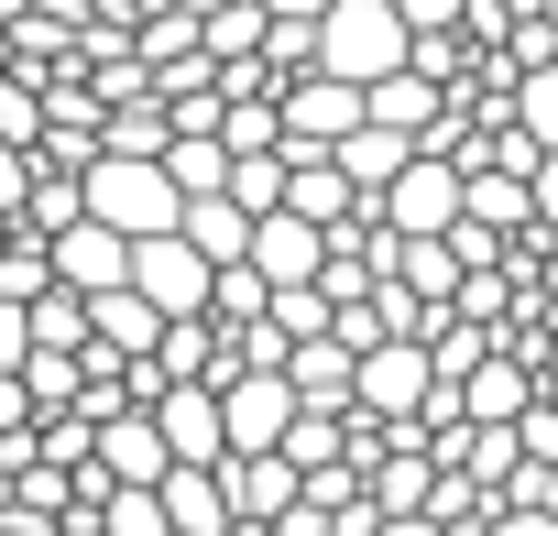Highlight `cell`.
Returning a JSON list of instances; mask_svg holds the SVG:
<instances>
[{
  "label": "cell",
  "mask_w": 558,
  "mask_h": 536,
  "mask_svg": "<svg viewBox=\"0 0 558 536\" xmlns=\"http://www.w3.org/2000/svg\"><path fill=\"white\" fill-rule=\"evenodd\" d=\"M175 186H165V165L154 154H88L77 165V219H99V230H121V241H154V230H175Z\"/></svg>",
  "instance_id": "obj_1"
},
{
  "label": "cell",
  "mask_w": 558,
  "mask_h": 536,
  "mask_svg": "<svg viewBox=\"0 0 558 536\" xmlns=\"http://www.w3.org/2000/svg\"><path fill=\"white\" fill-rule=\"evenodd\" d=\"M395 66H405V23H395V0H329V12H318V77L373 88V77H395Z\"/></svg>",
  "instance_id": "obj_2"
},
{
  "label": "cell",
  "mask_w": 558,
  "mask_h": 536,
  "mask_svg": "<svg viewBox=\"0 0 558 536\" xmlns=\"http://www.w3.org/2000/svg\"><path fill=\"white\" fill-rule=\"evenodd\" d=\"M438 394V373H427V340H373V351H351V416H373V427H416V405Z\"/></svg>",
  "instance_id": "obj_3"
},
{
  "label": "cell",
  "mask_w": 558,
  "mask_h": 536,
  "mask_svg": "<svg viewBox=\"0 0 558 536\" xmlns=\"http://www.w3.org/2000/svg\"><path fill=\"white\" fill-rule=\"evenodd\" d=\"M362 208H373L395 241H438V230L460 219V165H449V154H405V165H395Z\"/></svg>",
  "instance_id": "obj_4"
},
{
  "label": "cell",
  "mask_w": 558,
  "mask_h": 536,
  "mask_svg": "<svg viewBox=\"0 0 558 536\" xmlns=\"http://www.w3.org/2000/svg\"><path fill=\"white\" fill-rule=\"evenodd\" d=\"M208 394H219V460L286 449V427H296V394H286V373H208Z\"/></svg>",
  "instance_id": "obj_5"
},
{
  "label": "cell",
  "mask_w": 558,
  "mask_h": 536,
  "mask_svg": "<svg viewBox=\"0 0 558 536\" xmlns=\"http://www.w3.org/2000/svg\"><path fill=\"white\" fill-rule=\"evenodd\" d=\"M208 275H219L208 252H186L175 230H154V241H132V275H121V285H132L154 318H197V307H208Z\"/></svg>",
  "instance_id": "obj_6"
},
{
  "label": "cell",
  "mask_w": 558,
  "mask_h": 536,
  "mask_svg": "<svg viewBox=\"0 0 558 536\" xmlns=\"http://www.w3.org/2000/svg\"><path fill=\"white\" fill-rule=\"evenodd\" d=\"M274 121H286V143H318V154H329L340 132H362V88L307 66V77H286V88H274Z\"/></svg>",
  "instance_id": "obj_7"
},
{
  "label": "cell",
  "mask_w": 558,
  "mask_h": 536,
  "mask_svg": "<svg viewBox=\"0 0 558 536\" xmlns=\"http://www.w3.org/2000/svg\"><path fill=\"white\" fill-rule=\"evenodd\" d=\"M318 252H329V230L318 219H296V208H263L252 219V241H241V263L263 285H318Z\"/></svg>",
  "instance_id": "obj_8"
},
{
  "label": "cell",
  "mask_w": 558,
  "mask_h": 536,
  "mask_svg": "<svg viewBox=\"0 0 558 536\" xmlns=\"http://www.w3.org/2000/svg\"><path fill=\"white\" fill-rule=\"evenodd\" d=\"M45 263H56V285H66V296H99V285L132 275V241L99 230V219H66V230H45Z\"/></svg>",
  "instance_id": "obj_9"
},
{
  "label": "cell",
  "mask_w": 558,
  "mask_h": 536,
  "mask_svg": "<svg viewBox=\"0 0 558 536\" xmlns=\"http://www.w3.org/2000/svg\"><path fill=\"white\" fill-rule=\"evenodd\" d=\"M449 394H460V416H471V427H514V416H525V394H536V362L493 340V351H482V362H471Z\"/></svg>",
  "instance_id": "obj_10"
},
{
  "label": "cell",
  "mask_w": 558,
  "mask_h": 536,
  "mask_svg": "<svg viewBox=\"0 0 558 536\" xmlns=\"http://www.w3.org/2000/svg\"><path fill=\"white\" fill-rule=\"evenodd\" d=\"M143 416H154L165 460H219V394H208V383H165Z\"/></svg>",
  "instance_id": "obj_11"
},
{
  "label": "cell",
  "mask_w": 558,
  "mask_h": 536,
  "mask_svg": "<svg viewBox=\"0 0 558 536\" xmlns=\"http://www.w3.org/2000/svg\"><path fill=\"white\" fill-rule=\"evenodd\" d=\"M154 503H165V536H219V525H230L219 460H175V471L154 482Z\"/></svg>",
  "instance_id": "obj_12"
},
{
  "label": "cell",
  "mask_w": 558,
  "mask_h": 536,
  "mask_svg": "<svg viewBox=\"0 0 558 536\" xmlns=\"http://www.w3.org/2000/svg\"><path fill=\"white\" fill-rule=\"evenodd\" d=\"M286 208H296V219H318V230H340L362 197H351V175H340L318 143H286Z\"/></svg>",
  "instance_id": "obj_13"
},
{
  "label": "cell",
  "mask_w": 558,
  "mask_h": 536,
  "mask_svg": "<svg viewBox=\"0 0 558 536\" xmlns=\"http://www.w3.org/2000/svg\"><path fill=\"white\" fill-rule=\"evenodd\" d=\"M219 492H230V514L274 525V514L296 503V460H286V449H252V460H219Z\"/></svg>",
  "instance_id": "obj_14"
},
{
  "label": "cell",
  "mask_w": 558,
  "mask_h": 536,
  "mask_svg": "<svg viewBox=\"0 0 558 536\" xmlns=\"http://www.w3.org/2000/svg\"><path fill=\"white\" fill-rule=\"evenodd\" d=\"M362 121H373V132L427 143V132H438V88H427L416 66H395V77H373V88H362Z\"/></svg>",
  "instance_id": "obj_15"
},
{
  "label": "cell",
  "mask_w": 558,
  "mask_h": 536,
  "mask_svg": "<svg viewBox=\"0 0 558 536\" xmlns=\"http://www.w3.org/2000/svg\"><path fill=\"white\" fill-rule=\"evenodd\" d=\"M154 329H165V318H154L132 285H99V296H88V351H110V362H143V351H154Z\"/></svg>",
  "instance_id": "obj_16"
},
{
  "label": "cell",
  "mask_w": 558,
  "mask_h": 536,
  "mask_svg": "<svg viewBox=\"0 0 558 536\" xmlns=\"http://www.w3.org/2000/svg\"><path fill=\"white\" fill-rule=\"evenodd\" d=\"M286 394L318 405V416H340V405H351V351H340V340H296V351H286Z\"/></svg>",
  "instance_id": "obj_17"
},
{
  "label": "cell",
  "mask_w": 558,
  "mask_h": 536,
  "mask_svg": "<svg viewBox=\"0 0 558 536\" xmlns=\"http://www.w3.org/2000/svg\"><path fill=\"white\" fill-rule=\"evenodd\" d=\"M405 154H416V143H405V132H373V121H362V132H340V143H329V165H340V175H351V197H373V186H384V175H395V165H405Z\"/></svg>",
  "instance_id": "obj_18"
},
{
  "label": "cell",
  "mask_w": 558,
  "mask_h": 536,
  "mask_svg": "<svg viewBox=\"0 0 558 536\" xmlns=\"http://www.w3.org/2000/svg\"><path fill=\"white\" fill-rule=\"evenodd\" d=\"M175 241H186V252H208V263H241L252 219H241L230 197H186V208H175Z\"/></svg>",
  "instance_id": "obj_19"
},
{
  "label": "cell",
  "mask_w": 558,
  "mask_h": 536,
  "mask_svg": "<svg viewBox=\"0 0 558 536\" xmlns=\"http://www.w3.org/2000/svg\"><path fill=\"white\" fill-rule=\"evenodd\" d=\"M504 121H514V132H525L536 154H558V56L514 77V99H504Z\"/></svg>",
  "instance_id": "obj_20"
},
{
  "label": "cell",
  "mask_w": 558,
  "mask_h": 536,
  "mask_svg": "<svg viewBox=\"0 0 558 536\" xmlns=\"http://www.w3.org/2000/svg\"><path fill=\"white\" fill-rule=\"evenodd\" d=\"M219 197H230L241 219H263V208H286V143H274V154H230Z\"/></svg>",
  "instance_id": "obj_21"
},
{
  "label": "cell",
  "mask_w": 558,
  "mask_h": 536,
  "mask_svg": "<svg viewBox=\"0 0 558 536\" xmlns=\"http://www.w3.org/2000/svg\"><path fill=\"white\" fill-rule=\"evenodd\" d=\"M263 23H274L263 0H219V12H197V56H208V66H230V56H252V45H263Z\"/></svg>",
  "instance_id": "obj_22"
},
{
  "label": "cell",
  "mask_w": 558,
  "mask_h": 536,
  "mask_svg": "<svg viewBox=\"0 0 558 536\" xmlns=\"http://www.w3.org/2000/svg\"><path fill=\"white\" fill-rule=\"evenodd\" d=\"M45 285H56V263H45V241L12 219V230H0V296H12V307H34Z\"/></svg>",
  "instance_id": "obj_23"
},
{
  "label": "cell",
  "mask_w": 558,
  "mask_h": 536,
  "mask_svg": "<svg viewBox=\"0 0 558 536\" xmlns=\"http://www.w3.org/2000/svg\"><path fill=\"white\" fill-rule=\"evenodd\" d=\"M219 154H274V143H286V121H274V99H219Z\"/></svg>",
  "instance_id": "obj_24"
},
{
  "label": "cell",
  "mask_w": 558,
  "mask_h": 536,
  "mask_svg": "<svg viewBox=\"0 0 558 536\" xmlns=\"http://www.w3.org/2000/svg\"><path fill=\"white\" fill-rule=\"evenodd\" d=\"M23 318H34V351H88V296H66V285H45V296H34Z\"/></svg>",
  "instance_id": "obj_25"
},
{
  "label": "cell",
  "mask_w": 558,
  "mask_h": 536,
  "mask_svg": "<svg viewBox=\"0 0 558 536\" xmlns=\"http://www.w3.org/2000/svg\"><path fill=\"white\" fill-rule=\"evenodd\" d=\"M99 536H165L154 482H110V492H99Z\"/></svg>",
  "instance_id": "obj_26"
},
{
  "label": "cell",
  "mask_w": 558,
  "mask_h": 536,
  "mask_svg": "<svg viewBox=\"0 0 558 536\" xmlns=\"http://www.w3.org/2000/svg\"><path fill=\"white\" fill-rule=\"evenodd\" d=\"M263 329H286V340H329V296H318V285H274V296H263Z\"/></svg>",
  "instance_id": "obj_27"
},
{
  "label": "cell",
  "mask_w": 558,
  "mask_h": 536,
  "mask_svg": "<svg viewBox=\"0 0 558 536\" xmlns=\"http://www.w3.org/2000/svg\"><path fill=\"white\" fill-rule=\"evenodd\" d=\"M395 23H405V45L416 34H460V0H395Z\"/></svg>",
  "instance_id": "obj_28"
},
{
  "label": "cell",
  "mask_w": 558,
  "mask_h": 536,
  "mask_svg": "<svg viewBox=\"0 0 558 536\" xmlns=\"http://www.w3.org/2000/svg\"><path fill=\"white\" fill-rule=\"evenodd\" d=\"M23 186H34V154L0 143V219H23Z\"/></svg>",
  "instance_id": "obj_29"
},
{
  "label": "cell",
  "mask_w": 558,
  "mask_h": 536,
  "mask_svg": "<svg viewBox=\"0 0 558 536\" xmlns=\"http://www.w3.org/2000/svg\"><path fill=\"white\" fill-rule=\"evenodd\" d=\"M482 536H558V514H536V503H493Z\"/></svg>",
  "instance_id": "obj_30"
},
{
  "label": "cell",
  "mask_w": 558,
  "mask_h": 536,
  "mask_svg": "<svg viewBox=\"0 0 558 536\" xmlns=\"http://www.w3.org/2000/svg\"><path fill=\"white\" fill-rule=\"evenodd\" d=\"M525 197H536V230L558 241V154H536V175H525Z\"/></svg>",
  "instance_id": "obj_31"
},
{
  "label": "cell",
  "mask_w": 558,
  "mask_h": 536,
  "mask_svg": "<svg viewBox=\"0 0 558 536\" xmlns=\"http://www.w3.org/2000/svg\"><path fill=\"white\" fill-rule=\"evenodd\" d=\"M23 351H34V318H23L12 296H0V373H23Z\"/></svg>",
  "instance_id": "obj_32"
},
{
  "label": "cell",
  "mask_w": 558,
  "mask_h": 536,
  "mask_svg": "<svg viewBox=\"0 0 558 536\" xmlns=\"http://www.w3.org/2000/svg\"><path fill=\"white\" fill-rule=\"evenodd\" d=\"M34 427V394H23V373H0V438H23Z\"/></svg>",
  "instance_id": "obj_33"
},
{
  "label": "cell",
  "mask_w": 558,
  "mask_h": 536,
  "mask_svg": "<svg viewBox=\"0 0 558 536\" xmlns=\"http://www.w3.org/2000/svg\"><path fill=\"white\" fill-rule=\"evenodd\" d=\"M373 536H449V525H427V514H384Z\"/></svg>",
  "instance_id": "obj_34"
},
{
  "label": "cell",
  "mask_w": 558,
  "mask_h": 536,
  "mask_svg": "<svg viewBox=\"0 0 558 536\" xmlns=\"http://www.w3.org/2000/svg\"><path fill=\"white\" fill-rule=\"evenodd\" d=\"M263 12H274V23H318L329 0H263Z\"/></svg>",
  "instance_id": "obj_35"
},
{
  "label": "cell",
  "mask_w": 558,
  "mask_h": 536,
  "mask_svg": "<svg viewBox=\"0 0 558 536\" xmlns=\"http://www.w3.org/2000/svg\"><path fill=\"white\" fill-rule=\"evenodd\" d=\"M219 536H274V525H252V514H230V525H219Z\"/></svg>",
  "instance_id": "obj_36"
},
{
  "label": "cell",
  "mask_w": 558,
  "mask_h": 536,
  "mask_svg": "<svg viewBox=\"0 0 558 536\" xmlns=\"http://www.w3.org/2000/svg\"><path fill=\"white\" fill-rule=\"evenodd\" d=\"M0 77H12V34H0Z\"/></svg>",
  "instance_id": "obj_37"
},
{
  "label": "cell",
  "mask_w": 558,
  "mask_h": 536,
  "mask_svg": "<svg viewBox=\"0 0 558 536\" xmlns=\"http://www.w3.org/2000/svg\"><path fill=\"white\" fill-rule=\"evenodd\" d=\"M175 12H219V0H175Z\"/></svg>",
  "instance_id": "obj_38"
},
{
  "label": "cell",
  "mask_w": 558,
  "mask_h": 536,
  "mask_svg": "<svg viewBox=\"0 0 558 536\" xmlns=\"http://www.w3.org/2000/svg\"><path fill=\"white\" fill-rule=\"evenodd\" d=\"M547 34H558V0H547Z\"/></svg>",
  "instance_id": "obj_39"
},
{
  "label": "cell",
  "mask_w": 558,
  "mask_h": 536,
  "mask_svg": "<svg viewBox=\"0 0 558 536\" xmlns=\"http://www.w3.org/2000/svg\"><path fill=\"white\" fill-rule=\"evenodd\" d=\"M121 12H143V0H121Z\"/></svg>",
  "instance_id": "obj_40"
}]
</instances>
